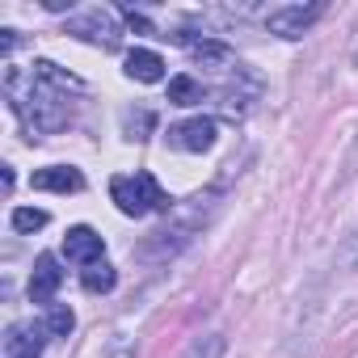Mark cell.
<instances>
[{
    "instance_id": "1",
    "label": "cell",
    "mask_w": 358,
    "mask_h": 358,
    "mask_svg": "<svg viewBox=\"0 0 358 358\" xmlns=\"http://www.w3.org/2000/svg\"><path fill=\"white\" fill-rule=\"evenodd\" d=\"M76 93H85V85L72 72H64L59 64H51V59H34L30 68L5 64V97H9V110L26 122V131L34 139L38 135H51V131H59V127L72 122Z\"/></svg>"
},
{
    "instance_id": "2",
    "label": "cell",
    "mask_w": 358,
    "mask_h": 358,
    "mask_svg": "<svg viewBox=\"0 0 358 358\" xmlns=\"http://www.w3.org/2000/svg\"><path fill=\"white\" fill-rule=\"evenodd\" d=\"M211 207H215L211 194H194V199H186L182 207H173V211H169V224L156 228L152 241L143 245V257H173L177 249H182V245L203 228V220H207Z\"/></svg>"
},
{
    "instance_id": "3",
    "label": "cell",
    "mask_w": 358,
    "mask_h": 358,
    "mask_svg": "<svg viewBox=\"0 0 358 358\" xmlns=\"http://www.w3.org/2000/svg\"><path fill=\"white\" fill-rule=\"evenodd\" d=\"M110 199L131 220H143L152 211H173V199L160 190V182L152 173H118V177H110Z\"/></svg>"
},
{
    "instance_id": "4",
    "label": "cell",
    "mask_w": 358,
    "mask_h": 358,
    "mask_svg": "<svg viewBox=\"0 0 358 358\" xmlns=\"http://www.w3.org/2000/svg\"><path fill=\"white\" fill-rule=\"evenodd\" d=\"M68 34H76V38H85V43H93V47H106V51H114V47L122 43L118 17H114L110 9H85L80 17L68 22Z\"/></svg>"
},
{
    "instance_id": "5",
    "label": "cell",
    "mask_w": 358,
    "mask_h": 358,
    "mask_svg": "<svg viewBox=\"0 0 358 358\" xmlns=\"http://www.w3.org/2000/svg\"><path fill=\"white\" fill-rule=\"evenodd\" d=\"M320 13H324V5H282V9H270L266 26H270V34H278V38H303V34L316 26Z\"/></svg>"
},
{
    "instance_id": "6",
    "label": "cell",
    "mask_w": 358,
    "mask_h": 358,
    "mask_svg": "<svg viewBox=\"0 0 358 358\" xmlns=\"http://www.w3.org/2000/svg\"><path fill=\"white\" fill-rule=\"evenodd\" d=\"M215 118H186V122H177V127H169V148H177V152H211L215 148Z\"/></svg>"
},
{
    "instance_id": "7",
    "label": "cell",
    "mask_w": 358,
    "mask_h": 358,
    "mask_svg": "<svg viewBox=\"0 0 358 358\" xmlns=\"http://www.w3.org/2000/svg\"><path fill=\"white\" fill-rule=\"evenodd\" d=\"M47 324L43 320H17L9 324L5 333V358H43V345H47Z\"/></svg>"
},
{
    "instance_id": "8",
    "label": "cell",
    "mask_w": 358,
    "mask_h": 358,
    "mask_svg": "<svg viewBox=\"0 0 358 358\" xmlns=\"http://www.w3.org/2000/svg\"><path fill=\"white\" fill-rule=\"evenodd\" d=\"M101 253H106V241H101L89 224L68 228V236H64V257H68V262H76V266H97Z\"/></svg>"
},
{
    "instance_id": "9",
    "label": "cell",
    "mask_w": 358,
    "mask_h": 358,
    "mask_svg": "<svg viewBox=\"0 0 358 358\" xmlns=\"http://www.w3.org/2000/svg\"><path fill=\"white\" fill-rule=\"evenodd\" d=\"M30 186L47 190V194H76V190H85V177L72 164H47V169H38L30 177Z\"/></svg>"
},
{
    "instance_id": "10",
    "label": "cell",
    "mask_w": 358,
    "mask_h": 358,
    "mask_svg": "<svg viewBox=\"0 0 358 358\" xmlns=\"http://www.w3.org/2000/svg\"><path fill=\"white\" fill-rule=\"evenodd\" d=\"M59 282H64L59 257H55V253H38L34 274H30V299H34V303H51L55 291H59Z\"/></svg>"
},
{
    "instance_id": "11",
    "label": "cell",
    "mask_w": 358,
    "mask_h": 358,
    "mask_svg": "<svg viewBox=\"0 0 358 358\" xmlns=\"http://www.w3.org/2000/svg\"><path fill=\"white\" fill-rule=\"evenodd\" d=\"M127 76L139 80V85H156V80H164V59L148 47H135L127 55Z\"/></svg>"
},
{
    "instance_id": "12",
    "label": "cell",
    "mask_w": 358,
    "mask_h": 358,
    "mask_svg": "<svg viewBox=\"0 0 358 358\" xmlns=\"http://www.w3.org/2000/svg\"><path fill=\"white\" fill-rule=\"evenodd\" d=\"M190 55H194L203 68H224V72H232V68H236L232 47H228V43H220V38H203V43H194V47H190Z\"/></svg>"
},
{
    "instance_id": "13",
    "label": "cell",
    "mask_w": 358,
    "mask_h": 358,
    "mask_svg": "<svg viewBox=\"0 0 358 358\" xmlns=\"http://www.w3.org/2000/svg\"><path fill=\"white\" fill-rule=\"evenodd\" d=\"M114 282H118V270H114L110 262L85 266V274H80V287H85L89 295H106V291H114Z\"/></svg>"
},
{
    "instance_id": "14",
    "label": "cell",
    "mask_w": 358,
    "mask_h": 358,
    "mask_svg": "<svg viewBox=\"0 0 358 358\" xmlns=\"http://www.w3.org/2000/svg\"><path fill=\"white\" fill-rule=\"evenodd\" d=\"M207 97V89L194 76H173L169 80V106H199Z\"/></svg>"
},
{
    "instance_id": "15",
    "label": "cell",
    "mask_w": 358,
    "mask_h": 358,
    "mask_svg": "<svg viewBox=\"0 0 358 358\" xmlns=\"http://www.w3.org/2000/svg\"><path fill=\"white\" fill-rule=\"evenodd\" d=\"M43 324H47V333H51V337H68V333L76 329V316H72V308H68V303H51V312H47V320H43Z\"/></svg>"
},
{
    "instance_id": "16",
    "label": "cell",
    "mask_w": 358,
    "mask_h": 358,
    "mask_svg": "<svg viewBox=\"0 0 358 358\" xmlns=\"http://www.w3.org/2000/svg\"><path fill=\"white\" fill-rule=\"evenodd\" d=\"M47 220H51V215H47L43 207H17L9 224H13V232H38V228H47Z\"/></svg>"
},
{
    "instance_id": "17",
    "label": "cell",
    "mask_w": 358,
    "mask_h": 358,
    "mask_svg": "<svg viewBox=\"0 0 358 358\" xmlns=\"http://www.w3.org/2000/svg\"><path fill=\"white\" fill-rule=\"evenodd\" d=\"M152 110H127L122 114V127H127V139H148V131H152Z\"/></svg>"
},
{
    "instance_id": "18",
    "label": "cell",
    "mask_w": 358,
    "mask_h": 358,
    "mask_svg": "<svg viewBox=\"0 0 358 358\" xmlns=\"http://www.w3.org/2000/svg\"><path fill=\"white\" fill-rule=\"evenodd\" d=\"M186 358H224V337H203L194 341V350Z\"/></svg>"
},
{
    "instance_id": "19",
    "label": "cell",
    "mask_w": 358,
    "mask_h": 358,
    "mask_svg": "<svg viewBox=\"0 0 358 358\" xmlns=\"http://www.w3.org/2000/svg\"><path fill=\"white\" fill-rule=\"evenodd\" d=\"M122 22H127L131 30H139V34H156V30H152V22H148L143 13H135V9H122Z\"/></svg>"
},
{
    "instance_id": "20",
    "label": "cell",
    "mask_w": 358,
    "mask_h": 358,
    "mask_svg": "<svg viewBox=\"0 0 358 358\" xmlns=\"http://www.w3.org/2000/svg\"><path fill=\"white\" fill-rule=\"evenodd\" d=\"M13 47H17V30H0V55H13Z\"/></svg>"
},
{
    "instance_id": "21",
    "label": "cell",
    "mask_w": 358,
    "mask_h": 358,
    "mask_svg": "<svg viewBox=\"0 0 358 358\" xmlns=\"http://www.w3.org/2000/svg\"><path fill=\"white\" fill-rule=\"evenodd\" d=\"M341 262H345L350 270H358V236H354V241L345 245V253H341Z\"/></svg>"
},
{
    "instance_id": "22",
    "label": "cell",
    "mask_w": 358,
    "mask_h": 358,
    "mask_svg": "<svg viewBox=\"0 0 358 358\" xmlns=\"http://www.w3.org/2000/svg\"><path fill=\"white\" fill-rule=\"evenodd\" d=\"M354 64H358V47H354Z\"/></svg>"
}]
</instances>
